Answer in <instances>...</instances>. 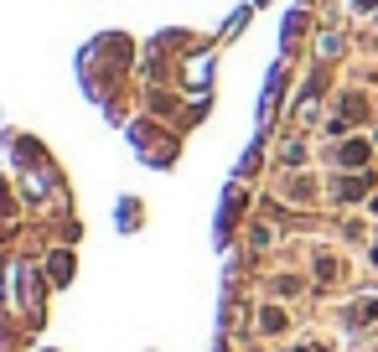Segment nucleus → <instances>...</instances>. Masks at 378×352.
<instances>
[{
    "instance_id": "obj_1",
    "label": "nucleus",
    "mask_w": 378,
    "mask_h": 352,
    "mask_svg": "<svg viewBox=\"0 0 378 352\" xmlns=\"http://www.w3.org/2000/svg\"><path fill=\"white\" fill-rule=\"evenodd\" d=\"M342 161H348V166H363V161H368V146H348V150H342Z\"/></svg>"
},
{
    "instance_id": "obj_2",
    "label": "nucleus",
    "mask_w": 378,
    "mask_h": 352,
    "mask_svg": "<svg viewBox=\"0 0 378 352\" xmlns=\"http://www.w3.org/2000/svg\"><path fill=\"white\" fill-rule=\"evenodd\" d=\"M358 6H378V0H358Z\"/></svg>"
}]
</instances>
